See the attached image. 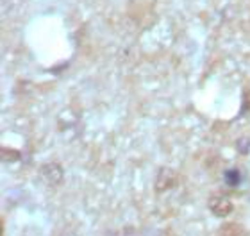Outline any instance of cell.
Wrapping results in <instances>:
<instances>
[{"label": "cell", "mask_w": 250, "mask_h": 236, "mask_svg": "<svg viewBox=\"0 0 250 236\" xmlns=\"http://www.w3.org/2000/svg\"><path fill=\"white\" fill-rule=\"evenodd\" d=\"M236 149H238V152L240 154L247 156V154L250 152V138H247V136L240 138V140L236 142Z\"/></svg>", "instance_id": "obj_7"}, {"label": "cell", "mask_w": 250, "mask_h": 236, "mask_svg": "<svg viewBox=\"0 0 250 236\" xmlns=\"http://www.w3.org/2000/svg\"><path fill=\"white\" fill-rule=\"evenodd\" d=\"M224 183L229 186V188H238L241 183V172L238 168H229L224 172Z\"/></svg>", "instance_id": "obj_5"}, {"label": "cell", "mask_w": 250, "mask_h": 236, "mask_svg": "<svg viewBox=\"0 0 250 236\" xmlns=\"http://www.w3.org/2000/svg\"><path fill=\"white\" fill-rule=\"evenodd\" d=\"M179 184V172L170 167H161L157 170L156 181H154V188L156 193H165L170 192Z\"/></svg>", "instance_id": "obj_1"}, {"label": "cell", "mask_w": 250, "mask_h": 236, "mask_svg": "<svg viewBox=\"0 0 250 236\" xmlns=\"http://www.w3.org/2000/svg\"><path fill=\"white\" fill-rule=\"evenodd\" d=\"M250 113V89L243 91V104H241V115Z\"/></svg>", "instance_id": "obj_8"}, {"label": "cell", "mask_w": 250, "mask_h": 236, "mask_svg": "<svg viewBox=\"0 0 250 236\" xmlns=\"http://www.w3.org/2000/svg\"><path fill=\"white\" fill-rule=\"evenodd\" d=\"M208 208L216 218H225L234 211V204L227 195L214 193L208 199Z\"/></svg>", "instance_id": "obj_3"}, {"label": "cell", "mask_w": 250, "mask_h": 236, "mask_svg": "<svg viewBox=\"0 0 250 236\" xmlns=\"http://www.w3.org/2000/svg\"><path fill=\"white\" fill-rule=\"evenodd\" d=\"M38 173H40V177H42L43 183L47 184V186H50V188L59 186V184L62 183V179H64V170H62L61 165L56 161H48V163H45V165H42Z\"/></svg>", "instance_id": "obj_2"}, {"label": "cell", "mask_w": 250, "mask_h": 236, "mask_svg": "<svg viewBox=\"0 0 250 236\" xmlns=\"http://www.w3.org/2000/svg\"><path fill=\"white\" fill-rule=\"evenodd\" d=\"M218 236H249V231L241 224L236 222H225L224 226L220 227Z\"/></svg>", "instance_id": "obj_4"}, {"label": "cell", "mask_w": 250, "mask_h": 236, "mask_svg": "<svg viewBox=\"0 0 250 236\" xmlns=\"http://www.w3.org/2000/svg\"><path fill=\"white\" fill-rule=\"evenodd\" d=\"M0 159L4 163H16L21 159V154H20V150H16V149L0 147Z\"/></svg>", "instance_id": "obj_6"}]
</instances>
